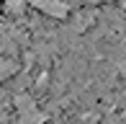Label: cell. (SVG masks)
I'll list each match as a JSON object with an SVG mask.
<instances>
[{"label": "cell", "instance_id": "cell-1", "mask_svg": "<svg viewBox=\"0 0 126 124\" xmlns=\"http://www.w3.org/2000/svg\"><path fill=\"white\" fill-rule=\"evenodd\" d=\"M31 5L39 10V13L49 16V18H57V21H64L67 16H70L67 0H31Z\"/></svg>", "mask_w": 126, "mask_h": 124}, {"label": "cell", "instance_id": "cell-2", "mask_svg": "<svg viewBox=\"0 0 126 124\" xmlns=\"http://www.w3.org/2000/svg\"><path fill=\"white\" fill-rule=\"evenodd\" d=\"M44 122H47V114L39 111V106H33L28 111H18V122L16 124H44Z\"/></svg>", "mask_w": 126, "mask_h": 124}, {"label": "cell", "instance_id": "cell-3", "mask_svg": "<svg viewBox=\"0 0 126 124\" xmlns=\"http://www.w3.org/2000/svg\"><path fill=\"white\" fill-rule=\"evenodd\" d=\"M18 72V62L16 60H0V83H5L8 78H13Z\"/></svg>", "mask_w": 126, "mask_h": 124}, {"label": "cell", "instance_id": "cell-4", "mask_svg": "<svg viewBox=\"0 0 126 124\" xmlns=\"http://www.w3.org/2000/svg\"><path fill=\"white\" fill-rule=\"evenodd\" d=\"M36 106V101H33L31 93H18L16 96V111H28Z\"/></svg>", "mask_w": 126, "mask_h": 124}, {"label": "cell", "instance_id": "cell-5", "mask_svg": "<svg viewBox=\"0 0 126 124\" xmlns=\"http://www.w3.org/2000/svg\"><path fill=\"white\" fill-rule=\"evenodd\" d=\"M5 8H8L10 13H23L26 3H23V0H5Z\"/></svg>", "mask_w": 126, "mask_h": 124}, {"label": "cell", "instance_id": "cell-6", "mask_svg": "<svg viewBox=\"0 0 126 124\" xmlns=\"http://www.w3.org/2000/svg\"><path fill=\"white\" fill-rule=\"evenodd\" d=\"M118 5H121V8H126V0H118Z\"/></svg>", "mask_w": 126, "mask_h": 124}, {"label": "cell", "instance_id": "cell-7", "mask_svg": "<svg viewBox=\"0 0 126 124\" xmlns=\"http://www.w3.org/2000/svg\"><path fill=\"white\" fill-rule=\"evenodd\" d=\"M3 3H5V0H3Z\"/></svg>", "mask_w": 126, "mask_h": 124}]
</instances>
